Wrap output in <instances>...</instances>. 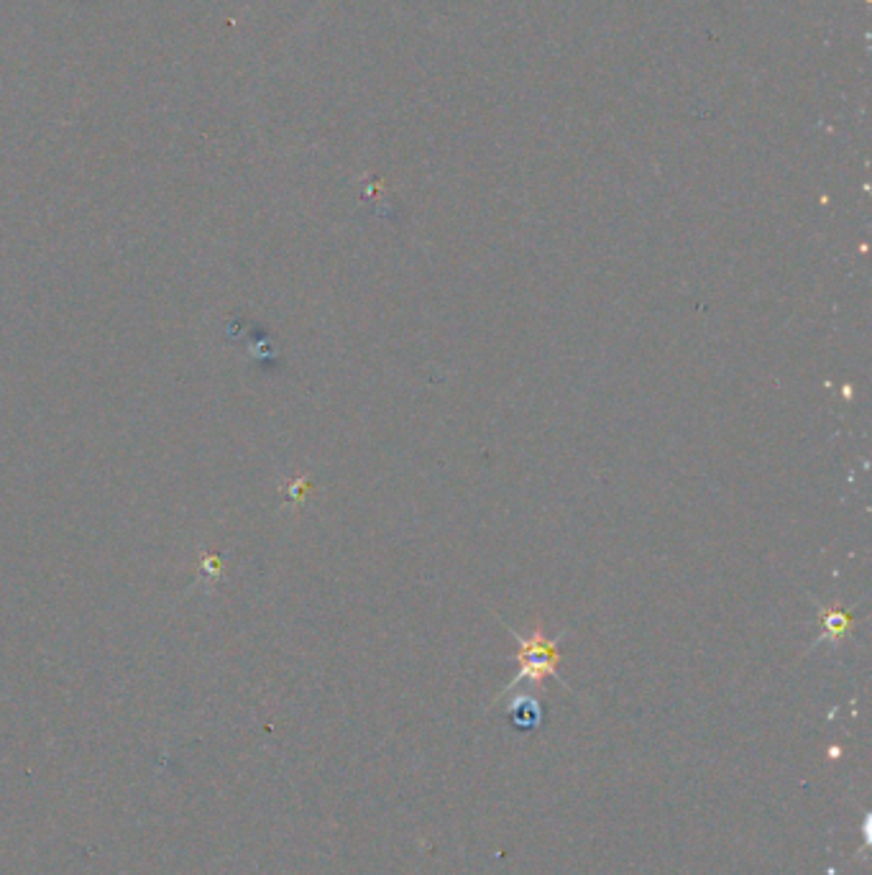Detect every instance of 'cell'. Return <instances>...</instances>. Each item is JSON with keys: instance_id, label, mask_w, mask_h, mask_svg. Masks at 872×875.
Instances as JSON below:
<instances>
[{"instance_id": "cell-1", "label": "cell", "mask_w": 872, "mask_h": 875, "mask_svg": "<svg viewBox=\"0 0 872 875\" xmlns=\"http://www.w3.org/2000/svg\"><path fill=\"white\" fill-rule=\"evenodd\" d=\"M512 635L520 643V653H517L520 673L512 678V684L504 686L502 694L497 696V702L504 694L525 684V681L527 684H543L545 678H555L561 686H568L561 678V673H558V640L545 638V632L540 627H535L530 638H522L517 632H512Z\"/></svg>"}, {"instance_id": "cell-2", "label": "cell", "mask_w": 872, "mask_h": 875, "mask_svg": "<svg viewBox=\"0 0 872 875\" xmlns=\"http://www.w3.org/2000/svg\"><path fill=\"white\" fill-rule=\"evenodd\" d=\"M512 714H514V725L520 727V730H532V727H538L540 719H543L540 704L535 702V699H530V696H520V699L512 704Z\"/></svg>"}]
</instances>
